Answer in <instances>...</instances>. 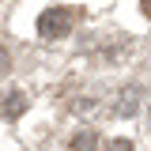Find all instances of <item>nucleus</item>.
<instances>
[{"label": "nucleus", "mask_w": 151, "mask_h": 151, "mask_svg": "<svg viewBox=\"0 0 151 151\" xmlns=\"http://www.w3.org/2000/svg\"><path fill=\"white\" fill-rule=\"evenodd\" d=\"M72 19H76L72 8H49V12H42V15H38V34L45 38V42L64 38L68 30H72Z\"/></svg>", "instance_id": "f257e3e1"}, {"label": "nucleus", "mask_w": 151, "mask_h": 151, "mask_svg": "<svg viewBox=\"0 0 151 151\" xmlns=\"http://www.w3.org/2000/svg\"><path fill=\"white\" fill-rule=\"evenodd\" d=\"M23 110H27V98H23L19 91H12V94L0 98V117H19Z\"/></svg>", "instance_id": "f03ea898"}, {"label": "nucleus", "mask_w": 151, "mask_h": 151, "mask_svg": "<svg viewBox=\"0 0 151 151\" xmlns=\"http://www.w3.org/2000/svg\"><path fill=\"white\" fill-rule=\"evenodd\" d=\"M98 147H102V140L94 132H76L72 136V151H98Z\"/></svg>", "instance_id": "7ed1b4c3"}, {"label": "nucleus", "mask_w": 151, "mask_h": 151, "mask_svg": "<svg viewBox=\"0 0 151 151\" xmlns=\"http://www.w3.org/2000/svg\"><path fill=\"white\" fill-rule=\"evenodd\" d=\"M98 151H132V140H106Z\"/></svg>", "instance_id": "20e7f679"}, {"label": "nucleus", "mask_w": 151, "mask_h": 151, "mask_svg": "<svg viewBox=\"0 0 151 151\" xmlns=\"http://www.w3.org/2000/svg\"><path fill=\"white\" fill-rule=\"evenodd\" d=\"M0 72H8V49L0 45Z\"/></svg>", "instance_id": "39448f33"}, {"label": "nucleus", "mask_w": 151, "mask_h": 151, "mask_svg": "<svg viewBox=\"0 0 151 151\" xmlns=\"http://www.w3.org/2000/svg\"><path fill=\"white\" fill-rule=\"evenodd\" d=\"M144 15H151V0H144Z\"/></svg>", "instance_id": "423d86ee"}, {"label": "nucleus", "mask_w": 151, "mask_h": 151, "mask_svg": "<svg viewBox=\"0 0 151 151\" xmlns=\"http://www.w3.org/2000/svg\"><path fill=\"white\" fill-rule=\"evenodd\" d=\"M147 129H151V110H147Z\"/></svg>", "instance_id": "0eeeda50"}]
</instances>
